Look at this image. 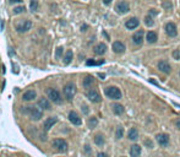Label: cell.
Masks as SVG:
<instances>
[{
    "mask_svg": "<svg viewBox=\"0 0 180 157\" xmlns=\"http://www.w3.org/2000/svg\"><path fill=\"white\" fill-rule=\"evenodd\" d=\"M106 96L109 97L110 99H120L121 98V92L118 87L115 86H109L104 90Z\"/></svg>",
    "mask_w": 180,
    "mask_h": 157,
    "instance_id": "6da1fadb",
    "label": "cell"
},
{
    "mask_svg": "<svg viewBox=\"0 0 180 157\" xmlns=\"http://www.w3.org/2000/svg\"><path fill=\"white\" fill-rule=\"evenodd\" d=\"M75 94H76V86L75 84L72 82H69L65 85L64 87V96L67 101H72V98L75 97Z\"/></svg>",
    "mask_w": 180,
    "mask_h": 157,
    "instance_id": "7a4b0ae2",
    "label": "cell"
},
{
    "mask_svg": "<svg viewBox=\"0 0 180 157\" xmlns=\"http://www.w3.org/2000/svg\"><path fill=\"white\" fill-rule=\"evenodd\" d=\"M47 94H48V98H49L50 101L55 102V103H61V96L58 90H55V88H48L47 90Z\"/></svg>",
    "mask_w": 180,
    "mask_h": 157,
    "instance_id": "3957f363",
    "label": "cell"
},
{
    "mask_svg": "<svg viewBox=\"0 0 180 157\" xmlns=\"http://www.w3.org/2000/svg\"><path fill=\"white\" fill-rule=\"evenodd\" d=\"M53 146L60 152H66L67 151V142L64 139H57L53 141Z\"/></svg>",
    "mask_w": 180,
    "mask_h": 157,
    "instance_id": "277c9868",
    "label": "cell"
},
{
    "mask_svg": "<svg viewBox=\"0 0 180 157\" xmlns=\"http://www.w3.org/2000/svg\"><path fill=\"white\" fill-rule=\"evenodd\" d=\"M30 115H31V119L32 120H39L40 118L43 117V111L42 108H37V107H31L30 108Z\"/></svg>",
    "mask_w": 180,
    "mask_h": 157,
    "instance_id": "5b68a950",
    "label": "cell"
},
{
    "mask_svg": "<svg viewBox=\"0 0 180 157\" xmlns=\"http://www.w3.org/2000/svg\"><path fill=\"white\" fill-rule=\"evenodd\" d=\"M86 96H87V98L89 101L93 102V103H98V102H101V99H102L99 92L97 90H88L86 92Z\"/></svg>",
    "mask_w": 180,
    "mask_h": 157,
    "instance_id": "8992f818",
    "label": "cell"
},
{
    "mask_svg": "<svg viewBox=\"0 0 180 157\" xmlns=\"http://www.w3.org/2000/svg\"><path fill=\"white\" fill-rule=\"evenodd\" d=\"M165 32H167V35L169 37H175L178 35V30H176L175 23L168 22L167 25H165Z\"/></svg>",
    "mask_w": 180,
    "mask_h": 157,
    "instance_id": "52a82bcc",
    "label": "cell"
},
{
    "mask_svg": "<svg viewBox=\"0 0 180 157\" xmlns=\"http://www.w3.org/2000/svg\"><path fill=\"white\" fill-rule=\"evenodd\" d=\"M31 27H32V22L30 21V20H26V21H23L22 23H20V25L16 26V30H17L18 32L23 33V32L30 31V30H31Z\"/></svg>",
    "mask_w": 180,
    "mask_h": 157,
    "instance_id": "ba28073f",
    "label": "cell"
},
{
    "mask_svg": "<svg viewBox=\"0 0 180 157\" xmlns=\"http://www.w3.org/2000/svg\"><path fill=\"white\" fill-rule=\"evenodd\" d=\"M69 120H70L74 125H81L82 124V120L80 118V115L75 111H71L70 113H69Z\"/></svg>",
    "mask_w": 180,
    "mask_h": 157,
    "instance_id": "9c48e42d",
    "label": "cell"
},
{
    "mask_svg": "<svg viewBox=\"0 0 180 157\" xmlns=\"http://www.w3.org/2000/svg\"><path fill=\"white\" fill-rule=\"evenodd\" d=\"M115 10H116V12H119V13H126L130 10V6H129V4L126 1H120V3L116 4Z\"/></svg>",
    "mask_w": 180,
    "mask_h": 157,
    "instance_id": "30bf717a",
    "label": "cell"
},
{
    "mask_svg": "<svg viewBox=\"0 0 180 157\" xmlns=\"http://www.w3.org/2000/svg\"><path fill=\"white\" fill-rule=\"evenodd\" d=\"M113 50L116 54H121L125 52V45H124V43L120 42V40H116V42L113 43Z\"/></svg>",
    "mask_w": 180,
    "mask_h": 157,
    "instance_id": "8fae6325",
    "label": "cell"
},
{
    "mask_svg": "<svg viewBox=\"0 0 180 157\" xmlns=\"http://www.w3.org/2000/svg\"><path fill=\"white\" fill-rule=\"evenodd\" d=\"M38 107H39V108H42V109H47V111H50V109H52L50 102L48 101L45 97L39 98V101H38Z\"/></svg>",
    "mask_w": 180,
    "mask_h": 157,
    "instance_id": "7c38bea8",
    "label": "cell"
},
{
    "mask_svg": "<svg viewBox=\"0 0 180 157\" xmlns=\"http://www.w3.org/2000/svg\"><path fill=\"white\" fill-rule=\"evenodd\" d=\"M158 69L161 71H163V72H165V74H169L171 71V67H170L169 63H167L165 60L159 61V63H158Z\"/></svg>",
    "mask_w": 180,
    "mask_h": 157,
    "instance_id": "4fadbf2b",
    "label": "cell"
},
{
    "mask_svg": "<svg viewBox=\"0 0 180 157\" xmlns=\"http://www.w3.org/2000/svg\"><path fill=\"white\" fill-rule=\"evenodd\" d=\"M36 97H37V92L34 91V90H28V91H26V92L23 93L22 99L26 101V102H28V101H33Z\"/></svg>",
    "mask_w": 180,
    "mask_h": 157,
    "instance_id": "5bb4252c",
    "label": "cell"
},
{
    "mask_svg": "<svg viewBox=\"0 0 180 157\" xmlns=\"http://www.w3.org/2000/svg\"><path fill=\"white\" fill-rule=\"evenodd\" d=\"M156 138H157V141H158L159 145H162V146L168 145V142H169V136H168L167 134H158Z\"/></svg>",
    "mask_w": 180,
    "mask_h": 157,
    "instance_id": "9a60e30c",
    "label": "cell"
},
{
    "mask_svg": "<svg viewBox=\"0 0 180 157\" xmlns=\"http://www.w3.org/2000/svg\"><path fill=\"white\" fill-rule=\"evenodd\" d=\"M138 25H140V21H138V18H136V17H133V18L128 20L126 23H125L126 28H129V30H134V28H136V27H137Z\"/></svg>",
    "mask_w": 180,
    "mask_h": 157,
    "instance_id": "2e32d148",
    "label": "cell"
},
{
    "mask_svg": "<svg viewBox=\"0 0 180 157\" xmlns=\"http://www.w3.org/2000/svg\"><path fill=\"white\" fill-rule=\"evenodd\" d=\"M133 40H134L135 44H142V42H143V31L142 30L137 31L133 36Z\"/></svg>",
    "mask_w": 180,
    "mask_h": 157,
    "instance_id": "e0dca14e",
    "label": "cell"
},
{
    "mask_svg": "<svg viewBox=\"0 0 180 157\" xmlns=\"http://www.w3.org/2000/svg\"><path fill=\"white\" fill-rule=\"evenodd\" d=\"M57 121H58V119H57V118H54V117L47 118V120L44 121V130L48 131V130H49V129H50V128H52Z\"/></svg>",
    "mask_w": 180,
    "mask_h": 157,
    "instance_id": "ac0fdd59",
    "label": "cell"
},
{
    "mask_svg": "<svg viewBox=\"0 0 180 157\" xmlns=\"http://www.w3.org/2000/svg\"><path fill=\"white\" fill-rule=\"evenodd\" d=\"M106 50H107V45L104 43H99L94 47V53L97 55H103L106 53Z\"/></svg>",
    "mask_w": 180,
    "mask_h": 157,
    "instance_id": "d6986e66",
    "label": "cell"
},
{
    "mask_svg": "<svg viewBox=\"0 0 180 157\" xmlns=\"http://www.w3.org/2000/svg\"><path fill=\"white\" fill-rule=\"evenodd\" d=\"M130 155H131V157H138L141 155V147L138 146V145H133L131 146V148H130Z\"/></svg>",
    "mask_w": 180,
    "mask_h": 157,
    "instance_id": "ffe728a7",
    "label": "cell"
},
{
    "mask_svg": "<svg viewBox=\"0 0 180 157\" xmlns=\"http://www.w3.org/2000/svg\"><path fill=\"white\" fill-rule=\"evenodd\" d=\"M157 39H158V36H157L156 32L150 31V32L147 33V42H148V43H156Z\"/></svg>",
    "mask_w": 180,
    "mask_h": 157,
    "instance_id": "44dd1931",
    "label": "cell"
},
{
    "mask_svg": "<svg viewBox=\"0 0 180 157\" xmlns=\"http://www.w3.org/2000/svg\"><path fill=\"white\" fill-rule=\"evenodd\" d=\"M72 58H74V53L71 49L66 50V54H65V58H64V64L65 65H69L72 61Z\"/></svg>",
    "mask_w": 180,
    "mask_h": 157,
    "instance_id": "7402d4cb",
    "label": "cell"
},
{
    "mask_svg": "<svg viewBox=\"0 0 180 157\" xmlns=\"http://www.w3.org/2000/svg\"><path fill=\"white\" fill-rule=\"evenodd\" d=\"M129 139L130 140H137L138 139V131H137V129L136 128H131L130 130H129Z\"/></svg>",
    "mask_w": 180,
    "mask_h": 157,
    "instance_id": "603a6c76",
    "label": "cell"
},
{
    "mask_svg": "<svg viewBox=\"0 0 180 157\" xmlns=\"http://www.w3.org/2000/svg\"><path fill=\"white\" fill-rule=\"evenodd\" d=\"M124 107L121 106V104H113V112L115 113V114H118V115H120V114H123L124 113Z\"/></svg>",
    "mask_w": 180,
    "mask_h": 157,
    "instance_id": "cb8c5ba5",
    "label": "cell"
},
{
    "mask_svg": "<svg viewBox=\"0 0 180 157\" xmlns=\"http://www.w3.org/2000/svg\"><path fill=\"white\" fill-rule=\"evenodd\" d=\"M94 142H96V145H98V146L104 145V138H103L102 135H96L94 136Z\"/></svg>",
    "mask_w": 180,
    "mask_h": 157,
    "instance_id": "d4e9b609",
    "label": "cell"
},
{
    "mask_svg": "<svg viewBox=\"0 0 180 157\" xmlns=\"http://www.w3.org/2000/svg\"><path fill=\"white\" fill-rule=\"evenodd\" d=\"M97 124H98V120H97V118H96V117H91V118L88 119V126L91 128V129L96 128V126H97Z\"/></svg>",
    "mask_w": 180,
    "mask_h": 157,
    "instance_id": "484cf974",
    "label": "cell"
},
{
    "mask_svg": "<svg viewBox=\"0 0 180 157\" xmlns=\"http://www.w3.org/2000/svg\"><path fill=\"white\" fill-rule=\"evenodd\" d=\"M93 77L92 76H86L85 77V80H84V86L87 88V87H89V86H91L92 84H93Z\"/></svg>",
    "mask_w": 180,
    "mask_h": 157,
    "instance_id": "4316f807",
    "label": "cell"
},
{
    "mask_svg": "<svg viewBox=\"0 0 180 157\" xmlns=\"http://www.w3.org/2000/svg\"><path fill=\"white\" fill-rule=\"evenodd\" d=\"M39 8V4L37 0H31V3H30V9L31 11H37V9Z\"/></svg>",
    "mask_w": 180,
    "mask_h": 157,
    "instance_id": "83f0119b",
    "label": "cell"
},
{
    "mask_svg": "<svg viewBox=\"0 0 180 157\" xmlns=\"http://www.w3.org/2000/svg\"><path fill=\"white\" fill-rule=\"evenodd\" d=\"M103 63H104V60H99V61H94V60H87L86 61V65L88 66H91V65H102Z\"/></svg>",
    "mask_w": 180,
    "mask_h": 157,
    "instance_id": "f1b7e54d",
    "label": "cell"
},
{
    "mask_svg": "<svg viewBox=\"0 0 180 157\" xmlns=\"http://www.w3.org/2000/svg\"><path fill=\"white\" fill-rule=\"evenodd\" d=\"M123 135H124V128L119 126L116 129V133H115V138L116 139H121L123 138Z\"/></svg>",
    "mask_w": 180,
    "mask_h": 157,
    "instance_id": "f546056e",
    "label": "cell"
},
{
    "mask_svg": "<svg viewBox=\"0 0 180 157\" xmlns=\"http://www.w3.org/2000/svg\"><path fill=\"white\" fill-rule=\"evenodd\" d=\"M61 55H63V47H58L57 50H55V58L59 59Z\"/></svg>",
    "mask_w": 180,
    "mask_h": 157,
    "instance_id": "4dcf8cb0",
    "label": "cell"
},
{
    "mask_svg": "<svg viewBox=\"0 0 180 157\" xmlns=\"http://www.w3.org/2000/svg\"><path fill=\"white\" fill-rule=\"evenodd\" d=\"M25 10H26L25 6H16V8L13 9V12H15V13H22Z\"/></svg>",
    "mask_w": 180,
    "mask_h": 157,
    "instance_id": "1f68e13d",
    "label": "cell"
},
{
    "mask_svg": "<svg viewBox=\"0 0 180 157\" xmlns=\"http://www.w3.org/2000/svg\"><path fill=\"white\" fill-rule=\"evenodd\" d=\"M145 22H146L147 26H153V20H152L151 16H147L146 18H145Z\"/></svg>",
    "mask_w": 180,
    "mask_h": 157,
    "instance_id": "d6a6232c",
    "label": "cell"
},
{
    "mask_svg": "<svg viewBox=\"0 0 180 157\" xmlns=\"http://www.w3.org/2000/svg\"><path fill=\"white\" fill-rule=\"evenodd\" d=\"M173 58L176 59V60L180 59V50H179V49H175L174 52H173Z\"/></svg>",
    "mask_w": 180,
    "mask_h": 157,
    "instance_id": "836d02e7",
    "label": "cell"
},
{
    "mask_svg": "<svg viewBox=\"0 0 180 157\" xmlns=\"http://www.w3.org/2000/svg\"><path fill=\"white\" fill-rule=\"evenodd\" d=\"M163 6H164L165 9H168V10L173 8V5H171V3H170V1H163Z\"/></svg>",
    "mask_w": 180,
    "mask_h": 157,
    "instance_id": "e575fe53",
    "label": "cell"
},
{
    "mask_svg": "<svg viewBox=\"0 0 180 157\" xmlns=\"http://www.w3.org/2000/svg\"><path fill=\"white\" fill-rule=\"evenodd\" d=\"M82 112H84L85 114H87L88 113V107L87 106H82Z\"/></svg>",
    "mask_w": 180,
    "mask_h": 157,
    "instance_id": "d590c367",
    "label": "cell"
},
{
    "mask_svg": "<svg viewBox=\"0 0 180 157\" xmlns=\"http://www.w3.org/2000/svg\"><path fill=\"white\" fill-rule=\"evenodd\" d=\"M97 157H108V156H107V153H104V152H99L98 155H97Z\"/></svg>",
    "mask_w": 180,
    "mask_h": 157,
    "instance_id": "8d00e7d4",
    "label": "cell"
},
{
    "mask_svg": "<svg viewBox=\"0 0 180 157\" xmlns=\"http://www.w3.org/2000/svg\"><path fill=\"white\" fill-rule=\"evenodd\" d=\"M145 144H146L147 146H150V147H153V145H152V142H151V141H148V140L145 141Z\"/></svg>",
    "mask_w": 180,
    "mask_h": 157,
    "instance_id": "74e56055",
    "label": "cell"
},
{
    "mask_svg": "<svg viewBox=\"0 0 180 157\" xmlns=\"http://www.w3.org/2000/svg\"><path fill=\"white\" fill-rule=\"evenodd\" d=\"M23 0H10V3L11 4H13V3H22Z\"/></svg>",
    "mask_w": 180,
    "mask_h": 157,
    "instance_id": "f35d334b",
    "label": "cell"
},
{
    "mask_svg": "<svg viewBox=\"0 0 180 157\" xmlns=\"http://www.w3.org/2000/svg\"><path fill=\"white\" fill-rule=\"evenodd\" d=\"M85 151H86L87 153L91 152V150H89V146H88V145H86V146H85Z\"/></svg>",
    "mask_w": 180,
    "mask_h": 157,
    "instance_id": "ab89813d",
    "label": "cell"
},
{
    "mask_svg": "<svg viewBox=\"0 0 180 157\" xmlns=\"http://www.w3.org/2000/svg\"><path fill=\"white\" fill-rule=\"evenodd\" d=\"M103 3H104L106 5H109L110 3H112V0H103Z\"/></svg>",
    "mask_w": 180,
    "mask_h": 157,
    "instance_id": "60d3db41",
    "label": "cell"
},
{
    "mask_svg": "<svg viewBox=\"0 0 180 157\" xmlns=\"http://www.w3.org/2000/svg\"><path fill=\"white\" fill-rule=\"evenodd\" d=\"M175 125H176V128H178V129H180V119H179V120H176Z\"/></svg>",
    "mask_w": 180,
    "mask_h": 157,
    "instance_id": "b9f144b4",
    "label": "cell"
},
{
    "mask_svg": "<svg viewBox=\"0 0 180 157\" xmlns=\"http://www.w3.org/2000/svg\"><path fill=\"white\" fill-rule=\"evenodd\" d=\"M85 28H87V26H86V25H84V26H82V31H86Z\"/></svg>",
    "mask_w": 180,
    "mask_h": 157,
    "instance_id": "7bdbcfd3",
    "label": "cell"
}]
</instances>
